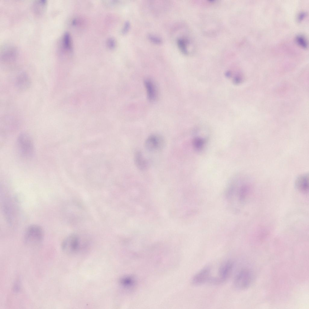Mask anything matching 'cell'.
<instances>
[{"mask_svg": "<svg viewBox=\"0 0 309 309\" xmlns=\"http://www.w3.org/2000/svg\"><path fill=\"white\" fill-rule=\"evenodd\" d=\"M44 232L40 226L33 224L28 226L24 233V240L28 245L35 246L40 244L43 240Z\"/></svg>", "mask_w": 309, "mask_h": 309, "instance_id": "obj_1", "label": "cell"}, {"mask_svg": "<svg viewBox=\"0 0 309 309\" xmlns=\"http://www.w3.org/2000/svg\"><path fill=\"white\" fill-rule=\"evenodd\" d=\"M83 241L78 235L73 234L65 238L62 244V248L65 253L74 254L80 252L83 247Z\"/></svg>", "mask_w": 309, "mask_h": 309, "instance_id": "obj_2", "label": "cell"}, {"mask_svg": "<svg viewBox=\"0 0 309 309\" xmlns=\"http://www.w3.org/2000/svg\"><path fill=\"white\" fill-rule=\"evenodd\" d=\"M17 145L21 155L25 158L31 157L34 152V145L30 136L26 133H22L18 136Z\"/></svg>", "mask_w": 309, "mask_h": 309, "instance_id": "obj_3", "label": "cell"}, {"mask_svg": "<svg viewBox=\"0 0 309 309\" xmlns=\"http://www.w3.org/2000/svg\"><path fill=\"white\" fill-rule=\"evenodd\" d=\"M253 278V274L250 270L247 269H242L234 277V286L237 290L245 289L250 285Z\"/></svg>", "mask_w": 309, "mask_h": 309, "instance_id": "obj_4", "label": "cell"}, {"mask_svg": "<svg viewBox=\"0 0 309 309\" xmlns=\"http://www.w3.org/2000/svg\"><path fill=\"white\" fill-rule=\"evenodd\" d=\"M234 266L233 262L228 260L223 263L219 267L218 271V276L211 278L210 282L215 284L223 283L230 277Z\"/></svg>", "mask_w": 309, "mask_h": 309, "instance_id": "obj_5", "label": "cell"}, {"mask_svg": "<svg viewBox=\"0 0 309 309\" xmlns=\"http://www.w3.org/2000/svg\"><path fill=\"white\" fill-rule=\"evenodd\" d=\"M164 139L161 136L152 134L146 139L145 145L148 151L153 152L161 149L164 146Z\"/></svg>", "mask_w": 309, "mask_h": 309, "instance_id": "obj_6", "label": "cell"}, {"mask_svg": "<svg viewBox=\"0 0 309 309\" xmlns=\"http://www.w3.org/2000/svg\"><path fill=\"white\" fill-rule=\"evenodd\" d=\"M31 84V78L29 75L25 72L19 74L15 79V85L19 91H24L27 90Z\"/></svg>", "mask_w": 309, "mask_h": 309, "instance_id": "obj_7", "label": "cell"}, {"mask_svg": "<svg viewBox=\"0 0 309 309\" xmlns=\"http://www.w3.org/2000/svg\"><path fill=\"white\" fill-rule=\"evenodd\" d=\"M211 270L209 268H203L193 277L192 282L195 285H199L209 281L210 277Z\"/></svg>", "mask_w": 309, "mask_h": 309, "instance_id": "obj_8", "label": "cell"}, {"mask_svg": "<svg viewBox=\"0 0 309 309\" xmlns=\"http://www.w3.org/2000/svg\"><path fill=\"white\" fill-rule=\"evenodd\" d=\"M296 189L299 192L307 193L309 189V177L307 174H301L298 176L295 182Z\"/></svg>", "mask_w": 309, "mask_h": 309, "instance_id": "obj_9", "label": "cell"}, {"mask_svg": "<svg viewBox=\"0 0 309 309\" xmlns=\"http://www.w3.org/2000/svg\"><path fill=\"white\" fill-rule=\"evenodd\" d=\"M134 161L137 168L141 170H145L149 167V162L148 160L145 158L142 153L140 151H137L135 152L134 155Z\"/></svg>", "mask_w": 309, "mask_h": 309, "instance_id": "obj_10", "label": "cell"}, {"mask_svg": "<svg viewBox=\"0 0 309 309\" xmlns=\"http://www.w3.org/2000/svg\"><path fill=\"white\" fill-rule=\"evenodd\" d=\"M144 83L148 99L150 101L154 100L156 97L157 93L154 82L151 79H147L145 80Z\"/></svg>", "mask_w": 309, "mask_h": 309, "instance_id": "obj_11", "label": "cell"}, {"mask_svg": "<svg viewBox=\"0 0 309 309\" xmlns=\"http://www.w3.org/2000/svg\"><path fill=\"white\" fill-rule=\"evenodd\" d=\"M47 2L46 0H37L34 2L32 8L34 13L37 15H40L45 12Z\"/></svg>", "mask_w": 309, "mask_h": 309, "instance_id": "obj_12", "label": "cell"}, {"mask_svg": "<svg viewBox=\"0 0 309 309\" xmlns=\"http://www.w3.org/2000/svg\"><path fill=\"white\" fill-rule=\"evenodd\" d=\"M16 50L12 47H8L2 52L1 58L3 61L6 62H12L16 58Z\"/></svg>", "mask_w": 309, "mask_h": 309, "instance_id": "obj_13", "label": "cell"}, {"mask_svg": "<svg viewBox=\"0 0 309 309\" xmlns=\"http://www.w3.org/2000/svg\"><path fill=\"white\" fill-rule=\"evenodd\" d=\"M177 43L178 47L181 52L185 55L189 53L188 46L190 41L188 39L185 37H180L177 39Z\"/></svg>", "mask_w": 309, "mask_h": 309, "instance_id": "obj_14", "label": "cell"}, {"mask_svg": "<svg viewBox=\"0 0 309 309\" xmlns=\"http://www.w3.org/2000/svg\"><path fill=\"white\" fill-rule=\"evenodd\" d=\"M62 46L63 48L68 51H71L72 49V45L71 36L68 32L65 33L62 37Z\"/></svg>", "mask_w": 309, "mask_h": 309, "instance_id": "obj_15", "label": "cell"}, {"mask_svg": "<svg viewBox=\"0 0 309 309\" xmlns=\"http://www.w3.org/2000/svg\"><path fill=\"white\" fill-rule=\"evenodd\" d=\"M205 142V139L198 136L195 138L193 142V144L195 150L197 151H200L203 148Z\"/></svg>", "mask_w": 309, "mask_h": 309, "instance_id": "obj_16", "label": "cell"}, {"mask_svg": "<svg viewBox=\"0 0 309 309\" xmlns=\"http://www.w3.org/2000/svg\"><path fill=\"white\" fill-rule=\"evenodd\" d=\"M119 282L123 286L128 287L132 285V279L128 276H125L121 278Z\"/></svg>", "mask_w": 309, "mask_h": 309, "instance_id": "obj_17", "label": "cell"}, {"mask_svg": "<svg viewBox=\"0 0 309 309\" xmlns=\"http://www.w3.org/2000/svg\"><path fill=\"white\" fill-rule=\"evenodd\" d=\"M148 37L150 41L155 43L160 44L162 42V40L160 37L154 34H148Z\"/></svg>", "mask_w": 309, "mask_h": 309, "instance_id": "obj_18", "label": "cell"}, {"mask_svg": "<svg viewBox=\"0 0 309 309\" xmlns=\"http://www.w3.org/2000/svg\"><path fill=\"white\" fill-rule=\"evenodd\" d=\"M296 41L299 46L306 48L307 46V43L304 38L302 36H298L296 38Z\"/></svg>", "mask_w": 309, "mask_h": 309, "instance_id": "obj_19", "label": "cell"}, {"mask_svg": "<svg viewBox=\"0 0 309 309\" xmlns=\"http://www.w3.org/2000/svg\"><path fill=\"white\" fill-rule=\"evenodd\" d=\"M108 47L110 49H113L115 48L116 45V42L115 40L112 38L108 39L107 41Z\"/></svg>", "mask_w": 309, "mask_h": 309, "instance_id": "obj_20", "label": "cell"}, {"mask_svg": "<svg viewBox=\"0 0 309 309\" xmlns=\"http://www.w3.org/2000/svg\"><path fill=\"white\" fill-rule=\"evenodd\" d=\"M130 26V22L127 21H126L124 25L122 30V33L123 34L126 33L129 30Z\"/></svg>", "mask_w": 309, "mask_h": 309, "instance_id": "obj_21", "label": "cell"}, {"mask_svg": "<svg viewBox=\"0 0 309 309\" xmlns=\"http://www.w3.org/2000/svg\"><path fill=\"white\" fill-rule=\"evenodd\" d=\"M305 15L304 14L301 13L298 17V20L299 21L302 19L304 18Z\"/></svg>", "mask_w": 309, "mask_h": 309, "instance_id": "obj_22", "label": "cell"}]
</instances>
